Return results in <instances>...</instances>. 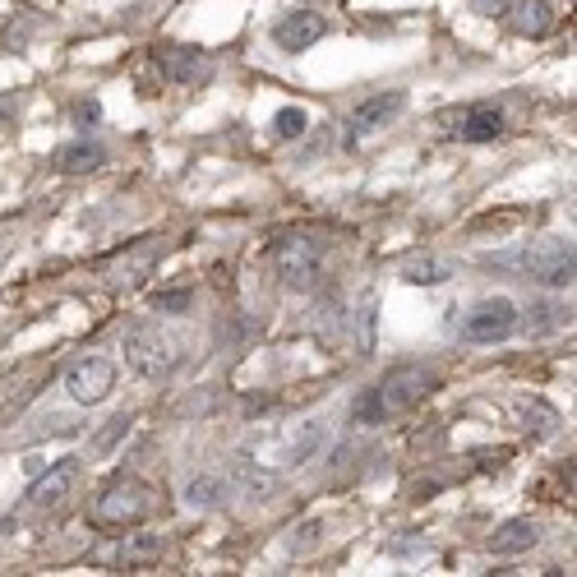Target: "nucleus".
<instances>
[{"instance_id": "obj_20", "label": "nucleus", "mask_w": 577, "mask_h": 577, "mask_svg": "<svg viewBox=\"0 0 577 577\" xmlns=\"http://www.w3.org/2000/svg\"><path fill=\"white\" fill-rule=\"evenodd\" d=\"M517 411H522V425H527V430H536V434H554V430H559V411L545 407V402H527V397H522V402H517Z\"/></svg>"}, {"instance_id": "obj_12", "label": "nucleus", "mask_w": 577, "mask_h": 577, "mask_svg": "<svg viewBox=\"0 0 577 577\" xmlns=\"http://www.w3.org/2000/svg\"><path fill=\"white\" fill-rule=\"evenodd\" d=\"M74 481H79V462H74V457H65V462H56L47 476H37V481L28 485V499H33L37 508H56L65 494H70Z\"/></svg>"}, {"instance_id": "obj_23", "label": "nucleus", "mask_w": 577, "mask_h": 577, "mask_svg": "<svg viewBox=\"0 0 577 577\" xmlns=\"http://www.w3.org/2000/svg\"><path fill=\"white\" fill-rule=\"evenodd\" d=\"M157 310L162 314H185L190 310V291H162V296H157Z\"/></svg>"}, {"instance_id": "obj_1", "label": "nucleus", "mask_w": 577, "mask_h": 577, "mask_svg": "<svg viewBox=\"0 0 577 577\" xmlns=\"http://www.w3.org/2000/svg\"><path fill=\"white\" fill-rule=\"evenodd\" d=\"M434 388H439V374H434L430 365H397V370H388L374 388H365V393L356 397L351 421L356 425H384V421H393V416H402V411L421 407Z\"/></svg>"}, {"instance_id": "obj_6", "label": "nucleus", "mask_w": 577, "mask_h": 577, "mask_svg": "<svg viewBox=\"0 0 577 577\" xmlns=\"http://www.w3.org/2000/svg\"><path fill=\"white\" fill-rule=\"evenodd\" d=\"M517 328H522V319H517V305L499 296V301H481L476 310L467 314L462 337H467V342H481V347H494V342H508Z\"/></svg>"}, {"instance_id": "obj_25", "label": "nucleus", "mask_w": 577, "mask_h": 577, "mask_svg": "<svg viewBox=\"0 0 577 577\" xmlns=\"http://www.w3.org/2000/svg\"><path fill=\"white\" fill-rule=\"evenodd\" d=\"M14 111H19V97H14V93H0V125L10 121Z\"/></svg>"}, {"instance_id": "obj_5", "label": "nucleus", "mask_w": 577, "mask_h": 577, "mask_svg": "<svg viewBox=\"0 0 577 577\" xmlns=\"http://www.w3.org/2000/svg\"><path fill=\"white\" fill-rule=\"evenodd\" d=\"M522 264H527V273L536 277V282H545V287H573V241H564V236H541V241L531 245L527 254H522Z\"/></svg>"}, {"instance_id": "obj_7", "label": "nucleus", "mask_w": 577, "mask_h": 577, "mask_svg": "<svg viewBox=\"0 0 577 577\" xmlns=\"http://www.w3.org/2000/svg\"><path fill=\"white\" fill-rule=\"evenodd\" d=\"M65 388H70L74 402H84V407H97V402H107L116 393V365L107 356H88V361L70 365L65 374Z\"/></svg>"}, {"instance_id": "obj_17", "label": "nucleus", "mask_w": 577, "mask_h": 577, "mask_svg": "<svg viewBox=\"0 0 577 577\" xmlns=\"http://www.w3.org/2000/svg\"><path fill=\"white\" fill-rule=\"evenodd\" d=\"M236 485H241L250 499H268V494L277 490V476L259 467V457L241 453V457H236Z\"/></svg>"}, {"instance_id": "obj_19", "label": "nucleus", "mask_w": 577, "mask_h": 577, "mask_svg": "<svg viewBox=\"0 0 577 577\" xmlns=\"http://www.w3.org/2000/svg\"><path fill=\"white\" fill-rule=\"evenodd\" d=\"M185 504L190 508H217L222 504V481L217 476H194V481H185Z\"/></svg>"}, {"instance_id": "obj_15", "label": "nucleus", "mask_w": 577, "mask_h": 577, "mask_svg": "<svg viewBox=\"0 0 577 577\" xmlns=\"http://www.w3.org/2000/svg\"><path fill=\"white\" fill-rule=\"evenodd\" d=\"M157 554H162V536H153V531H134V536H125V541L111 550V564L116 568H144V564H153Z\"/></svg>"}, {"instance_id": "obj_26", "label": "nucleus", "mask_w": 577, "mask_h": 577, "mask_svg": "<svg viewBox=\"0 0 577 577\" xmlns=\"http://www.w3.org/2000/svg\"><path fill=\"white\" fill-rule=\"evenodd\" d=\"M74 116H79V121H97V102H88V107H74Z\"/></svg>"}, {"instance_id": "obj_18", "label": "nucleus", "mask_w": 577, "mask_h": 577, "mask_svg": "<svg viewBox=\"0 0 577 577\" xmlns=\"http://www.w3.org/2000/svg\"><path fill=\"white\" fill-rule=\"evenodd\" d=\"M448 273H453V268H448L444 259H434V254H421V259H407V264H402V277H407V282H421V287L444 282Z\"/></svg>"}, {"instance_id": "obj_24", "label": "nucleus", "mask_w": 577, "mask_h": 577, "mask_svg": "<svg viewBox=\"0 0 577 577\" xmlns=\"http://www.w3.org/2000/svg\"><path fill=\"white\" fill-rule=\"evenodd\" d=\"M471 5H476V14H490V19H499L508 10V0H471Z\"/></svg>"}, {"instance_id": "obj_11", "label": "nucleus", "mask_w": 577, "mask_h": 577, "mask_svg": "<svg viewBox=\"0 0 577 577\" xmlns=\"http://www.w3.org/2000/svg\"><path fill=\"white\" fill-rule=\"evenodd\" d=\"M324 33H328V24L319 19V14L296 10V14H287V19L273 28V42H277L282 51H291V56H296V51H310Z\"/></svg>"}, {"instance_id": "obj_21", "label": "nucleus", "mask_w": 577, "mask_h": 577, "mask_svg": "<svg viewBox=\"0 0 577 577\" xmlns=\"http://www.w3.org/2000/svg\"><path fill=\"white\" fill-rule=\"evenodd\" d=\"M130 425H134V416H111V421L93 434V457H107L111 448H116L125 434H130Z\"/></svg>"}, {"instance_id": "obj_9", "label": "nucleus", "mask_w": 577, "mask_h": 577, "mask_svg": "<svg viewBox=\"0 0 577 577\" xmlns=\"http://www.w3.org/2000/svg\"><path fill=\"white\" fill-rule=\"evenodd\" d=\"M448 130L462 139V144H490V139H499L504 134V111L499 107H462L448 116Z\"/></svg>"}, {"instance_id": "obj_16", "label": "nucleus", "mask_w": 577, "mask_h": 577, "mask_svg": "<svg viewBox=\"0 0 577 577\" xmlns=\"http://www.w3.org/2000/svg\"><path fill=\"white\" fill-rule=\"evenodd\" d=\"M51 162H56V171H65V176H84V171H97L102 162H107V148L79 139V144L56 148V157H51Z\"/></svg>"}, {"instance_id": "obj_13", "label": "nucleus", "mask_w": 577, "mask_h": 577, "mask_svg": "<svg viewBox=\"0 0 577 577\" xmlns=\"http://www.w3.org/2000/svg\"><path fill=\"white\" fill-rule=\"evenodd\" d=\"M504 19H508V28H513L517 37H545L554 28L550 0H508Z\"/></svg>"}, {"instance_id": "obj_10", "label": "nucleus", "mask_w": 577, "mask_h": 577, "mask_svg": "<svg viewBox=\"0 0 577 577\" xmlns=\"http://www.w3.org/2000/svg\"><path fill=\"white\" fill-rule=\"evenodd\" d=\"M157 70L167 74L171 84H208V79H213V61H208V56H199L194 47L157 51Z\"/></svg>"}, {"instance_id": "obj_22", "label": "nucleus", "mask_w": 577, "mask_h": 577, "mask_svg": "<svg viewBox=\"0 0 577 577\" xmlns=\"http://www.w3.org/2000/svg\"><path fill=\"white\" fill-rule=\"evenodd\" d=\"M305 130H310V116H305L301 107H282L273 116V134H277V139H301Z\"/></svg>"}, {"instance_id": "obj_2", "label": "nucleus", "mask_w": 577, "mask_h": 577, "mask_svg": "<svg viewBox=\"0 0 577 577\" xmlns=\"http://www.w3.org/2000/svg\"><path fill=\"white\" fill-rule=\"evenodd\" d=\"M148 513H153V490H148L139 476H121V481H111L107 490L97 494V504H93L97 527H139Z\"/></svg>"}, {"instance_id": "obj_14", "label": "nucleus", "mask_w": 577, "mask_h": 577, "mask_svg": "<svg viewBox=\"0 0 577 577\" xmlns=\"http://www.w3.org/2000/svg\"><path fill=\"white\" fill-rule=\"evenodd\" d=\"M536 541H541V527L531 517H513L490 536V554H527Z\"/></svg>"}, {"instance_id": "obj_8", "label": "nucleus", "mask_w": 577, "mask_h": 577, "mask_svg": "<svg viewBox=\"0 0 577 577\" xmlns=\"http://www.w3.org/2000/svg\"><path fill=\"white\" fill-rule=\"evenodd\" d=\"M407 107V93H379V97H365L361 107L347 116V148H356L361 139H370V134H379L384 125H393V116Z\"/></svg>"}, {"instance_id": "obj_4", "label": "nucleus", "mask_w": 577, "mask_h": 577, "mask_svg": "<svg viewBox=\"0 0 577 577\" xmlns=\"http://www.w3.org/2000/svg\"><path fill=\"white\" fill-rule=\"evenodd\" d=\"M125 361H130L134 374H144V379H162V374L176 370V361H181V351H176V342H171L162 328H130L125 333Z\"/></svg>"}, {"instance_id": "obj_3", "label": "nucleus", "mask_w": 577, "mask_h": 577, "mask_svg": "<svg viewBox=\"0 0 577 577\" xmlns=\"http://www.w3.org/2000/svg\"><path fill=\"white\" fill-rule=\"evenodd\" d=\"M273 268L282 287L310 291L319 282V268H324V245L314 241V236H282L273 245Z\"/></svg>"}]
</instances>
